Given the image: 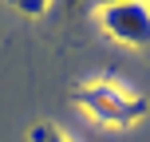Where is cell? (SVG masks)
<instances>
[{"label":"cell","instance_id":"6da1fadb","mask_svg":"<svg viewBox=\"0 0 150 142\" xmlns=\"http://www.w3.org/2000/svg\"><path fill=\"white\" fill-rule=\"evenodd\" d=\"M75 107L87 114L91 122L107 130H130L150 114V103L138 91H127L119 87L115 79H91V83H79L75 87Z\"/></svg>","mask_w":150,"mask_h":142},{"label":"cell","instance_id":"7a4b0ae2","mask_svg":"<svg viewBox=\"0 0 150 142\" xmlns=\"http://www.w3.org/2000/svg\"><path fill=\"white\" fill-rule=\"evenodd\" d=\"M99 28L115 40L119 47L130 52H146L150 47V4H134V0H122V4H107L95 12Z\"/></svg>","mask_w":150,"mask_h":142},{"label":"cell","instance_id":"3957f363","mask_svg":"<svg viewBox=\"0 0 150 142\" xmlns=\"http://www.w3.org/2000/svg\"><path fill=\"white\" fill-rule=\"evenodd\" d=\"M28 142H67V134L59 126H52V122H36L28 130Z\"/></svg>","mask_w":150,"mask_h":142},{"label":"cell","instance_id":"277c9868","mask_svg":"<svg viewBox=\"0 0 150 142\" xmlns=\"http://www.w3.org/2000/svg\"><path fill=\"white\" fill-rule=\"evenodd\" d=\"M20 12H28V16L36 12V16H40V12H44V4H32V0H24V4H20Z\"/></svg>","mask_w":150,"mask_h":142}]
</instances>
